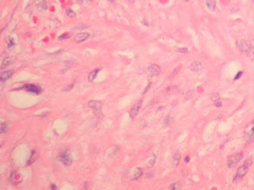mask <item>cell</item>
Masks as SVG:
<instances>
[{
	"label": "cell",
	"mask_w": 254,
	"mask_h": 190,
	"mask_svg": "<svg viewBox=\"0 0 254 190\" xmlns=\"http://www.w3.org/2000/svg\"><path fill=\"white\" fill-rule=\"evenodd\" d=\"M252 160L251 159H248L245 161L243 165L239 166L238 169H237L236 173H235L234 176L233 178V183H238L245 178L247 173L249 172V169L250 166H252Z\"/></svg>",
	"instance_id": "1"
},
{
	"label": "cell",
	"mask_w": 254,
	"mask_h": 190,
	"mask_svg": "<svg viewBox=\"0 0 254 190\" xmlns=\"http://www.w3.org/2000/svg\"><path fill=\"white\" fill-rule=\"evenodd\" d=\"M243 136L246 143H252L254 142V119L244 127Z\"/></svg>",
	"instance_id": "2"
},
{
	"label": "cell",
	"mask_w": 254,
	"mask_h": 190,
	"mask_svg": "<svg viewBox=\"0 0 254 190\" xmlns=\"http://www.w3.org/2000/svg\"><path fill=\"white\" fill-rule=\"evenodd\" d=\"M87 105L98 117H101L103 116V105L100 101L91 100L88 101Z\"/></svg>",
	"instance_id": "3"
},
{
	"label": "cell",
	"mask_w": 254,
	"mask_h": 190,
	"mask_svg": "<svg viewBox=\"0 0 254 190\" xmlns=\"http://www.w3.org/2000/svg\"><path fill=\"white\" fill-rule=\"evenodd\" d=\"M59 160L62 164L65 166H69L72 164V156H71V151L66 150L63 151L61 155H59Z\"/></svg>",
	"instance_id": "4"
},
{
	"label": "cell",
	"mask_w": 254,
	"mask_h": 190,
	"mask_svg": "<svg viewBox=\"0 0 254 190\" xmlns=\"http://www.w3.org/2000/svg\"><path fill=\"white\" fill-rule=\"evenodd\" d=\"M243 156L244 155L242 152H237V154L230 156L227 160V166L229 168L235 167L242 161V159H243Z\"/></svg>",
	"instance_id": "5"
},
{
	"label": "cell",
	"mask_w": 254,
	"mask_h": 190,
	"mask_svg": "<svg viewBox=\"0 0 254 190\" xmlns=\"http://www.w3.org/2000/svg\"><path fill=\"white\" fill-rule=\"evenodd\" d=\"M22 90L28 91L31 94H35V95H38L42 92V89L39 86L35 85V84H25L21 87Z\"/></svg>",
	"instance_id": "6"
},
{
	"label": "cell",
	"mask_w": 254,
	"mask_h": 190,
	"mask_svg": "<svg viewBox=\"0 0 254 190\" xmlns=\"http://www.w3.org/2000/svg\"><path fill=\"white\" fill-rule=\"evenodd\" d=\"M142 103H143L142 100L141 99L138 100V101H137L134 103V105L132 106V108L130 109V110H129V116L132 120L135 118V117H137V115L138 114L141 106H142Z\"/></svg>",
	"instance_id": "7"
},
{
	"label": "cell",
	"mask_w": 254,
	"mask_h": 190,
	"mask_svg": "<svg viewBox=\"0 0 254 190\" xmlns=\"http://www.w3.org/2000/svg\"><path fill=\"white\" fill-rule=\"evenodd\" d=\"M237 47L238 49L239 52L242 54H247L249 50V46L250 44L246 40H238L236 42Z\"/></svg>",
	"instance_id": "8"
},
{
	"label": "cell",
	"mask_w": 254,
	"mask_h": 190,
	"mask_svg": "<svg viewBox=\"0 0 254 190\" xmlns=\"http://www.w3.org/2000/svg\"><path fill=\"white\" fill-rule=\"evenodd\" d=\"M10 181H11V184L14 185H19L20 183H22V178L21 174H18L17 171H13L12 173L10 175Z\"/></svg>",
	"instance_id": "9"
},
{
	"label": "cell",
	"mask_w": 254,
	"mask_h": 190,
	"mask_svg": "<svg viewBox=\"0 0 254 190\" xmlns=\"http://www.w3.org/2000/svg\"><path fill=\"white\" fill-rule=\"evenodd\" d=\"M35 5L41 12H45L48 9L47 2L45 0H35Z\"/></svg>",
	"instance_id": "10"
},
{
	"label": "cell",
	"mask_w": 254,
	"mask_h": 190,
	"mask_svg": "<svg viewBox=\"0 0 254 190\" xmlns=\"http://www.w3.org/2000/svg\"><path fill=\"white\" fill-rule=\"evenodd\" d=\"M89 37H90V34H89L88 33H87V32H83V33H80L77 34L76 37L75 38V41L76 42V43H78V44H80V43L86 41Z\"/></svg>",
	"instance_id": "11"
},
{
	"label": "cell",
	"mask_w": 254,
	"mask_h": 190,
	"mask_svg": "<svg viewBox=\"0 0 254 190\" xmlns=\"http://www.w3.org/2000/svg\"><path fill=\"white\" fill-rule=\"evenodd\" d=\"M143 175V169L141 167H136L134 168V170L132 172V175H131V178L132 180H138L141 178Z\"/></svg>",
	"instance_id": "12"
},
{
	"label": "cell",
	"mask_w": 254,
	"mask_h": 190,
	"mask_svg": "<svg viewBox=\"0 0 254 190\" xmlns=\"http://www.w3.org/2000/svg\"><path fill=\"white\" fill-rule=\"evenodd\" d=\"M149 72L150 75L153 76H157L160 73V67L157 64L153 63L149 67Z\"/></svg>",
	"instance_id": "13"
},
{
	"label": "cell",
	"mask_w": 254,
	"mask_h": 190,
	"mask_svg": "<svg viewBox=\"0 0 254 190\" xmlns=\"http://www.w3.org/2000/svg\"><path fill=\"white\" fill-rule=\"evenodd\" d=\"M14 70H10V71H6V72H2L1 76H0V82L2 83H4L6 81L10 79L13 75H14Z\"/></svg>",
	"instance_id": "14"
},
{
	"label": "cell",
	"mask_w": 254,
	"mask_h": 190,
	"mask_svg": "<svg viewBox=\"0 0 254 190\" xmlns=\"http://www.w3.org/2000/svg\"><path fill=\"white\" fill-rule=\"evenodd\" d=\"M156 162H157V156L154 154H153V155H150L147 158L146 160H145V164H146V166L148 168H152L154 166Z\"/></svg>",
	"instance_id": "15"
},
{
	"label": "cell",
	"mask_w": 254,
	"mask_h": 190,
	"mask_svg": "<svg viewBox=\"0 0 254 190\" xmlns=\"http://www.w3.org/2000/svg\"><path fill=\"white\" fill-rule=\"evenodd\" d=\"M190 69L192 72H200L203 70V65L200 62L195 61L190 65Z\"/></svg>",
	"instance_id": "16"
},
{
	"label": "cell",
	"mask_w": 254,
	"mask_h": 190,
	"mask_svg": "<svg viewBox=\"0 0 254 190\" xmlns=\"http://www.w3.org/2000/svg\"><path fill=\"white\" fill-rule=\"evenodd\" d=\"M99 71H100L99 68H96V69H95V70H93L92 72H90V73H89L88 77H87V79H88L89 82H94V80L95 79V78L97 77L98 74H99Z\"/></svg>",
	"instance_id": "17"
},
{
	"label": "cell",
	"mask_w": 254,
	"mask_h": 190,
	"mask_svg": "<svg viewBox=\"0 0 254 190\" xmlns=\"http://www.w3.org/2000/svg\"><path fill=\"white\" fill-rule=\"evenodd\" d=\"M249 44H250V46H249V50L247 53L248 57L250 60L254 61V40H252Z\"/></svg>",
	"instance_id": "18"
},
{
	"label": "cell",
	"mask_w": 254,
	"mask_h": 190,
	"mask_svg": "<svg viewBox=\"0 0 254 190\" xmlns=\"http://www.w3.org/2000/svg\"><path fill=\"white\" fill-rule=\"evenodd\" d=\"M13 61V59L11 57H6L2 59V63H1V69L3 70L5 68H7L9 65L11 64Z\"/></svg>",
	"instance_id": "19"
},
{
	"label": "cell",
	"mask_w": 254,
	"mask_h": 190,
	"mask_svg": "<svg viewBox=\"0 0 254 190\" xmlns=\"http://www.w3.org/2000/svg\"><path fill=\"white\" fill-rule=\"evenodd\" d=\"M206 4L208 9L211 10V11H214L216 9V1L215 0H207L206 1Z\"/></svg>",
	"instance_id": "20"
},
{
	"label": "cell",
	"mask_w": 254,
	"mask_h": 190,
	"mask_svg": "<svg viewBox=\"0 0 254 190\" xmlns=\"http://www.w3.org/2000/svg\"><path fill=\"white\" fill-rule=\"evenodd\" d=\"M36 158H37V152L35 151H31V155H30L28 161H27V165L30 166L31 164H33L34 162V161L36 160Z\"/></svg>",
	"instance_id": "21"
},
{
	"label": "cell",
	"mask_w": 254,
	"mask_h": 190,
	"mask_svg": "<svg viewBox=\"0 0 254 190\" xmlns=\"http://www.w3.org/2000/svg\"><path fill=\"white\" fill-rule=\"evenodd\" d=\"M180 154H179V152H176V154H175L174 157H173V165H174V167H178V166H179V161H180Z\"/></svg>",
	"instance_id": "22"
},
{
	"label": "cell",
	"mask_w": 254,
	"mask_h": 190,
	"mask_svg": "<svg viewBox=\"0 0 254 190\" xmlns=\"http://www.w3.org/2000/svg\"><path fill=\"white\" fill-rule=\"evenodd\" d=\"M6 42H7V46L8 49H12V48L14 47L15 45V41H14V39L11 37H8L6 40Z\"/></svg>",
	"instance_id": "23"
},
{
	"label": "cell",
	"mask_w": 254,
	"mask_h": 190,
	"mask_svg": "<svg viewBox=\"0 0 254 190\" xmlns=\"http://www.w3.org/2000/svg\"><path fill=\"white\" fill-rule=\"evenodd\" d=\"M7 129H8V124L7 122H4V121H2L1 122V127H0V131H1V133L2 134H4L7 132Z\"/></svg>",
	"instance_id": "24"
},
{
	"label": "cell",
	"mask_w": 254,
	"mask_h": 190,
	"mask_svg": "<svg viewBox=\"0 0 254 190\" xmlns=\"http://www.w3.org/2000/svg\"><path fill=\"white\" fill-rule=\"evenodd\" d=\"M169 189H172V190H178V189H180V185H179V183L178 182V181H176V182H173L172 184H171V185L169 186Z\"/></svg>",
	"instance_id": "25"
},
{
	"label": "cell",
	"mask_w": 254,
	"mask_h": 190,
	"mask_svg": "<svg viewBox=\"0 0 254 190\" xmlns=\"http://www.w3.org/2000/svg\"><path fill=\"white\" fill-rule=\"evenodd\" d=\"M211 101H213V102L217 101V100H219L220 99V94H218V93H214V94H211Z\"/></svg>",
	"instance_id": "26"
},
{
	"label": "cell",
	"mask_w": 254,
	"mask_h": 190,
	"mask_svg": "<svg viewBox=\"0 0 254 190\" xmlns=\"http://www.w3.org/2000/svg\"><path fill=\"white\" fill-rule=\"evenodd\" d=\"M171 122H172V118H171L170 116H167V117L164 119V121H163V123H164V125H165V126L170 125Z\"/></svg>",
	"instance_id": "27"
},
{
	"label": "cell",
	"mask_w": 254,
	"mask_h": 190,
	"mask_svg": "<svg viewBox=\"0 0 254 190\" xmlns=\"http://www.w3.org/2000/svg\"><path fill=\"white\" fill-rule=\"evenodd\" d=\"M66 14L68 17H70V18H73L74 16H76V13L74 12L71 8H68V9L66 10Z\"/></svg>",
	"instance_id": "28"
},
{
	"label": "cell",
	"mask_w": 254,
	"mask_h": 190,
	"mask_svg": "<svg viewBox=\"0 0 254 190\" xmlns=\"http://www.w3.org/2000/svg\"><path fill=\"white\" fill-rule=\"evenodd\" d=\"M71 36V33H65V34H63V35H61L59 37V40H66V39H68L70 38V37Z\"/></svg>",
	"instance_id": "29"
},
{
	"label": "cell",
	"mask_w": 254,
	"mask_h": 190,
	"mask_svg": "<svg viewBox=\"0 0 254 190\" xmlns=\"http://www.w3.org/2000/svg\"><path fill=\"white\" fill-rule=\"evenodd\" d=\"M214 105H215V107H217V108H221V107L222 106V101H221V99L214 101Z\"/></svg>",
	"instance_id": "30"
},
{
	"label": "cell",
	"mask_w": 254,
	"mask_h": 190,
	"mask_svg": "<svg viewBox=\"0 0 254 190\" xmlns=\"http://www.w3.org/2000/svg\"><path fill=\"white\" fill-rule=\"evenodd\" d=\"M76 1L82 5H87L90 2V0H76Z\"/></svg>",
	"instance_id": "31"
},
{
	"label": "cell",
	"mask_w": 254,
	"mask_h": 190,
	"mask_svg": "<svg viewBox=\"0 0 254 190\" xmlns=\"http://www.w3.org/2000/svg\"><path fill=\"white\" fill-rule=\"evenodd\" d=\"M242 75H243V72L240 71V72H238L237 74H236V75H235L234 79H234V80H237V79H239L242 76Z\"/></svg>",
	"instance_id": "32"
},
{
	"label": "cell",
	"mask_w": 254,
	"mask_h": 190,
	"mask_svg": "<svg viewBox=\"0 0 254 190\" xmlns=\"http://www.w3.org/2000/svg\"><path fill=\"white\" fill-rule=\"evenodd\" d=\"M177 51L179 53H187L188 52V49L187 48H182V49H178Z\"/></svg>",
	"instance_id": "33"
},
{
	"label": "cell",
	"mask_w": 254,
	"mask_h": 190,
	"mask_svg": "<svg viewBox=\"0 0 254 190\" xmlns=\"http://www.w3.org/2000/svg\"><path fill=\"white\" fill-rule=\"evenodd\" d=\"M190 162V156H186L184 159V162L185 163H188Z\"/></svg>",
	"instance_id": "34"
},
{
	"label": "cell",
	"mask_w": 254,
	"mask_h": 190,
	"mask_svg": "<svg viewBox=\"0 0 254 190\" xmlns=\"http://www.w3.org/2000/svg\"><path fill=\"white\" fill-rule=\"evenodd\" d=\"M50 188H51V189H57L58 187L56 186V185H52L50 186Z\"/></svg>",
	"instance_id": "35"
},
{
	"label": "cell",
	"mask_w": 254,
	"mask_h": 190,
	"mask_svg": "<svg viewBox=\"0 0 254 190\" xmlns=\"http://www.w3.org/2000/svg\"><path fill=\"white\" fill-rule=\"evenodd\" d=\"M150 86H151V83H149V85H148V86H147V87H146V88H145V90H144V94H145V93H146V92H147V91H148L149 88V87H150Z\"/></svg>",
	"instance_id": "36"
},
{
	"label": "cell",
	"mask_w": 254,
	"mask_h": 190,
	"mask_svg": "<svg viewBox=\"0 0 254 190\" xmlns=\"http://www.w3.org/2000/svg\"><path fill=\"white\" fill-rule=\"evenodd\" d=\"M108 1H109V2H115V0H108Z\"/></svg>",
	"instance_id": "37"
},
{
	"label": "cell",
	"mask_w": 254,
	"mask_h": 190,
	"mask_svg": "<svg viewBox=\"0 0 254 190\" xmlns=\"http://www.w3.org/2000/svg\"><path fill=\"white\" fill-rule=\"evenodd\" d=\"M183 1H184V2H188L189 0H183Z\"/></svg>",
	"instance_id": "38"
},
{
	"label": "cell",
	"mask_w": 254,
	"mask_h": 190,
	"mask_svg": "<svg viewBox=\"0 0 254 190\" xmlns=\"http://www.w3.org/2000/svg\"><path fill=\"white\" fill-rule=\"evenodd\" d=\"M253 1H254V0H253Z\"/></svg>",
	"instance_id": "39"
}]
</instances>
